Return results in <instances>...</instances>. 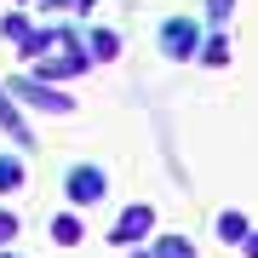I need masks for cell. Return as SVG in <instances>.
Listing matches in <instances>:
<instances>
[{
	"instance_id": "obj_3",
	"label": "cell",
	"mask_w": 258,
	"mask_h": 258,
	"mask_svg": "<svg viewBox=\"0 0 258 258\" xmlns=\"http://www.w3.org/2000/svg\"><path fill=\"white\" fill-rule=\"evenodd\" d=\"M149 230H155V207H126V212H120V218H115V230H109V241H115V247H132V241H144Z\"/></svg>"
},
{
	"instance_id": "obj_13",
	"label": "cell",
	"mask_w": 258,
	"mask_h": 258,
	"mask_svg": "<svg viewBox=\"0 0 258 258\" xmlns=\"http://www.w3.org/2000/svg\"><path fill=\"white\" fill-rule=\"evenodd\" d=\"M230 12H235V0H207V23H230Z\"/></svg>"
},
{
	"instance_id": "obj_1",
	"label": "cell",
	"mask_w": 258,
	"mask_h": 258,
	"mask_svg": "<svg viewBox=\"0 0 258 258\" xmlns=\"http://www.w3.org/2000/svg\"><path fill=\"white\" fill-rule=\"evenodd\" d=\"M6 92L18 103H29V109H40V115H75V98L57 92V86H46V81H35V75H18Z\"/></svg>"
},
{
	"instance_id": "obj_4",
	"label": "cell",
	"mask_w": 258,
	"mask_h": 258,
	"mask_svg": "<svg viewBox=\"0 0 258 258\" xmlns=\"http://www.w3.org/2000/svg\"><path fill=\"white\" fill-rule=\"evenodd\" d=\"M195 46H201V29L189 18H166L161 23V52L166 57H195Z\"/></svg>"
},
{
	"instance_id": "obj_6",
	"label": "cell",
	"mask_w": 258,
	"mask_h": 258,
	"mask_svg": "<svg viewBox=\"0 0 258 258\" xmlns=\"http://www.w3.org/2000/svg\"><path fill=\"white\" fill-rule=\"evenodd\" d=\"M52 46H57V29H29V35L18 40V52H23V57H46Z\"/></svg>"
},
{
	"instance_id": "obj_11",
	"label": "cell",
	"mask_w": 258,
	"mask_h": 258,
	"mask_svg": "<svg viewBox=\"0 0 258 258\" xmlns=\"http://www.w3.org/2000/svg\"><path fill=\"white\" fill-rule=\"evenodd\" d=\"M18 184H23V161H18V155H0V195L18 189Z\"/></svg>"
},
{
	"instance_id": "obj_2",
	"label": "cell",
	"mask_w": 258,
	"mask_h": 258,
	"mask_svg": "<svg viewBox=\"0 0 258 258\" xmlns=\"http://www.w3.org/2000/svg\"><path fill=\"white\" fill-rule=\"evenodd\" d=\"M103 189H109L103 166H69V172H63V195H69V207H98Z\"/></svg>"
},
{
	"instance_id": "obj_8",
	"label": "cell",
	"mask_w": 258,
	"mask_h": 258,
	"mask_svg": "<svg viewBox=\"0 0 258 258\" xmlns=\"http://www.w3.org/2000/svg\"><path fill=\"white\" fill-rule=\"evenodd\" d=\"M218 235H224V241H241V247H247V235H252L247 212H224V218H218Z\"/></svg>"
},
{
	"instance_id": "obj_14",
	"label": "cell",
	"mask_w": 258,
	"mask_h": 258,
	"mask_svg": "<svg viewBox=\"0 0 258 258\" xmlns=\"http://www.w3.org/2000/svg\"><path fill=\"white\" fill-rule=\"evenodd\" d=\"M12 235H18V212H0V247H6Z\"/></svg>"
},
{
	"instance_id": "obj_15",
	"label": "cell",
	"mask_w": 258,
	"mask_h": 258,
	"mask_svg": "<svg viewBox=\"0 0 258 258\" xmlns=\"http://www.w3.org/2000/svg\"><path fill=\"white\" fill-rule=\"evenodd\" d=\"M247 258H258V230H252V235H247Z\"/></svg>"
},
{
	"instance_id": "obj_9",
	"label": "cell",
	"mask_w": 258,
	"mask_h": 258,
	"mask_svg": "<svg viewBox=\"0 0 258 258\" xmlns=\"http://www.w3.org/2000/svg\"><path fill=\"white\" fill-rule=\"evenodd\" d=\"M92 57H120V35L115 29H92Z\"/></svg>"
},
{
	"instance_id": "obj_12",
	"label": "cell",
	"mask_w": 258,
	"mask_h": 258,
	"mask_svg": "<svg viewBox=\"0 0 258 258\" xmlns=\"http://www.w3.org/2000/svg\"><path fill=\"white\" fill-rule=\"evenodd\" d=\"M29 29H35V23H29V18H18V12H12V18H6V23H0V35H6V40H12V46H18V40L29 35Z\"/></svg>"
},
{
	"instance_id": "obj_10",
	"label": "cell",
	"mask_w": 258,
	"mask_h": 258,
	"mask_svg": "<svg viewBox=\"0 0 258 258\" xmlns=\"http://www.w3.org/2000/svg\"><path fill=\"white\" fill-rule=\"evenodd\" d=\"M149 258H195V247H189L184 235H161V247L149 252Z\"/></svg>"
},
{
	"instance_id": "obj_5",
	"label": "cell",
	"mask_w": 258,
	"mask_h": 258,
	"mask_svg": "<svg viewBox=\"0 0 258 258\" xmlns=\"http://www.w3.org/2000/svg\"><path fill=\"white\" fill-rule=\"evenodd\" d=\"M0 132H6V138H18L23 149L35 144V132H29V120H23V109H18V98H12L6 86H0Z\"/></svg>"
},
{
	"instance_id": "obj_7",
	"label": "cell",
	"mask_w": 258,
	"mask_h": 258,
	"mask_svg": "<svg viewBox=\"0 0 258 258\" xmlns=\"http://www.w3.org/2000/svg\"><path fill=\"white\" fill-rule=\"evenodd\" d=\"M81 235H86V230H81V218H75V212H57V218H52V241H57V247H75Z\"/></svg>"
},
{
	"instance_id": "obj_16",
	"label": "cell",
	"mask_w": 258,
	"mask_h": 258,
	"mask_svg": "<svg viewBox=\"0 0 258 258\" xmlns=\"http://www.w3.org/2000/svg\"><path fill=\"white\" fill-rule=\"evenodd\" d=\"M6 258H18V252H6Z\"/></svg>"
}]
</instances>
